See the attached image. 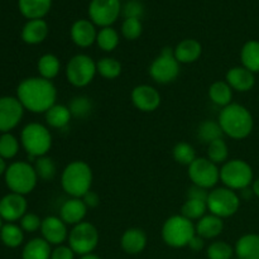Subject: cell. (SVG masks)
Instances as JSON below:
<instances>
[{"label":"cell","mask_w":259,"mask_h":259,"mask_svg":"<svg viewBox=\"0 0 259 259\" xmlns=\"http://www.w3.org/2000/svg\"><path fill=\"white\" fill-rule=\"evenodd\" d=\"M19 10L25 18L43 19L52 7V0H19Z\"/></svg>","instance_id":"d4e9b609"},{"label":"cell","mask_w":259,"mask_h":259,"mask_svg":"<svg viewBox=\"0 0 259 259\" xmlns=\"http://www.w3.org/2000/svg\"><path fill=\"white\" fill-rule=\"evenodd\" d=\"M37 67L40 77L52 81V78L57 77V75L60 73L61 62L56 55L46 53L38 60Z\"/></svg>","instance_id":"4dcf8cb0"},{"label":"cell","mask_w":259,"mask_h":259,"mask_svg":"<svg viewBox=\"0 0 259 259\" xmlns=\"http://www.w3.org/2000/svg\"><path fill=\"white\" fill-rule=\"evenodd\" d=\"M149 75L156 82L162 85L174 82L179 77L180 62L175 57L174 48L166 47L162 50L161 55L154 58L149 66Z\"/></svg>","instance_id":"8fae6325"},{"label":"cell","mask_w":259,"mask_h":259,"mask_svg":"<svg viewBox=\"0 0 259 259\" xmlns=\"http://www.w3.org/2000/svg\"><path fill=\"white\" fill-rule=\"evenodd\" d=\"M209 98L214 104L225 108L233 103V89L227 81H215L209 88Z\"/></svg>","instance_id":"f546056e"},{"label":"cell","mask_w":259,"mask_h":259,"mask_svg":"<svg viewBox=\"0 0 259 259\" xmlns=\"http://www.w3.org/2000/svg\"><path fill=\"white\" fill-rule=\"evenodd\" d=\"M218 121L222 126L223 133L237 141L249 137L254 128V120L250 111L237 103H232L223 108Z\"/></svg>","instance_id":"7a4b0ae2"},{"label":"cell","mask_w":259,"mask_h":259,"mask_svg":"<svg viewBox=\"0 0 259 259\" xmlns=\"http://www.w3.org/2000/svg\"><path fill=\"white\" fill-rule=\"evenodd\" d=\"M206 211H207L206 201H202V200H196V199H187L181 207L182 217L191 220V222H194V220H200L202 217L206 215Z\"/></svg>","instance_id":"e575fe53"},{"label":"cell","mask_w":259,"mask_h":259,"mask_svg":"<svg viewBox=\"0 0 259 259\" xmlns=\"http://www.w3.org/2000/svg\"><path fill=\"white\" fill-rule=\"evenodd\" d=\"M223 134L224 133H223L219 121L207 119V120L200 123V125L197 126V138L205 144H210L211 142L217 141V139L223 138Z\"/></svg>","instance_id":"1f68e13d"},{"label":"cell","mask_w":259,"mask_h":259,"mask_svg":"<svg viewBox=\"0 0 259 259\" xmlns=\"http://www.w3.org/2000/svg\"><path fill=\"white\" fill-rule=\"evenodd\" d=\"M27 200L23 195L12 194L7 195L0 200V218L12 223L20 220L27 214Z\"/></svg>","instance_id":"e0dca14e"},{"label":"cell","mask_w":259,"mask_h":259,"mask_svg":"<svg viewBox=\"0 0 259 259\" xmlns=\"http://www.w3.org/2000/svg\"><path fill=\"white\" fill-rule=\"evenodd\" d=\"M34 169L38 179H40L42 181H52L57 175V167H56L55 161L47 156L35 158Z\"/></svg>","instance_id":"8d00e7d4"},{"label":"cell","mask_w":259,"mask_h":259,"mask_svg":"<svg viewBox=\"0 0 259 259\" xmlns=\"http://www.w3.org/2000/svg\"><path fill=\"white\" fill-rule=\"evenodd\" d=\"M206 205L210 214L225 219L237 214L240 207V197L234 190L217 187L209 192Z\"/></svg>","instance_id":"ba28073f"},{"label":"cell","mask_w":259,"mask_h":259,"mask_svg":"<svg viewBox=\"0 0 259 259\" xmlns=\"http://www.w3.org/2000/svg\"><path fill=\"white\" fill-rule=\"evenodd\" d=\"M68 109L71 111V115L75 116V118H86L93 110V101L88 96H76L71 100Z\"/></svg>","instance_id":"ab89813d"},{"label":"cell","mask_w":259,"mask_h":259,"mask_svg":"<svg viewBox=\"0 0 259 259\" xmlns=\"http://www.w3.org/2000/svg\"><path fill=\"white\" fill-rule=\"evenodd\" d=\"M7 171V166H5V161L3 157H0V175H3Z\"/></svg>","instance_id":"816d5d0a"},{"label":"cell","mask_w":259,"mask_h":259,"mask_svg":"<svg viewBox=\"0 0 259 259\" xmlns=\"http://www.w3.org/2000/svg\"><path fill=\"white\" fill-rule=\"evenodd\" d=\"M82 200H83V202H85V205L89 207V209H94V207H98L99 204H100V196H99L96 192L91 191V190L88 192V194L83 195Z\"/></svg>","instance_id":"c3c4849f"},{"label":"cell","mask_w":259,"mask_h":259,"mask_svg":"<svg viewBox=\"0 0 259 259\" xmlns=\"http://www.w3.org/2000/svg\"><path fill=\"white\" fill-rule=\"evenodd\" d=\"M18 151H19V143L13 134L4 133L0 137V157L4 159L13 158L17 156Z\"/></svg>","instance_id":"b9f144b4"},{"label":"cell","mask_w":259,"mask_h":259,"mask_svg":"<svg viewBox=\"0 0 259 259\" xmlns=\"http://www.w3.org/2000/svg\"><path fill=\"white\" fill-rule=\"evenodd\" d=\"M253 168L248 162L243 159H230L220 168V181L230 190L248 189L254 181Z\"/></svg>","instance_id":"8992f818"},{"label":"cell","mask_w":259,"mask_h":259,"mask_svg":"<svg viewBox=\"0 0 259 259\" xmlns=\"http://www.w3.org/2000/svg\"><path fill=\"white\" fill-rule=\"evenodd\" d=\"M96 43L100 50L105 52H113L119 46V33L113 27L101 28L98 32Z\"/></svg>","instance_id":"d590c367"},{"label":"cell","mask_w":259,"mask_h":259,"mask_svg":"<svg viewBox=\"0 0 259 259\" xmlns=\"http://www.w3.org/2000/svg\"><path fill=\"white\" fill-rule=\"evenodd\" d=\"M195 229H196V234L200 235L202 239H212L223 233L224 222L222 218L217 217V215H205L201 219L197 220Z\"/></svg>","instance_id":"cb8c5ba5"},{"label":"cell","mask_w":259,"mask_h":259,"mask_svg":"<svg viewBox=\"0 0 259 259\" xmlns=\"http://www.w3.org/2000/svg\"><path fill=\"white\" fill-rule=\"evenodd\" d=\"M96 70L101 77L114 80L121 73V63L114 57H104L96 62Z\"/></svg>","instance_id":"836d02e7"},{"label":"cell","mask_w":259,"mask_h":259,"mask_svg":"<svg viewBox=\"0 0 259 259\" xmlns=\"http://www.w3.org/2000/svg\"><path fill=\"white\" fill-rule=\"evenodd\" d=\"M0 238L7 247L17 248L23 243L24 234H23L22 228L13 223H8V224L3 225L2 230H0Z\"/></svg>","instance_id":"d6a6232c"},{"label":"cell","mask_w":259,"mask_h":259,"mask_svg":"<svg viewBox=\"0 0 259 259\" xmlns=\"http://www.w3.org/2000/svg\"><path fill=\"white\" fill-rule=\"evenodd\" d=\"M120 245L128 254H139L147 245L146 233L139 228H129L121 235Z\"/></svg>","instance_id":"7402d4cb"},{"label":"cell","mask_w":259,"mask_h":259,"mask_svg":"<svg viewBox=\"0 0 259 259\" xmlns=\"http://www.w3.org/2000/svg\"><path fill=\"white\" fill-rule=\"evenodd\" d=\"M70 34L72 42L81 48H88L93 46L98 37L95 24L89 19L76 20L71 27Z\"/></svg>","instance_id":"ac0fdd59"},{"label":"cell","mask_w":259,"mask_h":259,"mask_svg":"<svg viewBox=\"0 0 259 259\" xmlns=\"http://www.w3.org/2000/svg\"><path fill=\"white\" fill-rule=\"evenodd\" d=\"M240 60L243 67L248 68L253 73L259 72V40L252 39L244 43L240 51Z\"/></svg>","instance_id":"f1b7e54d"},{"label":"cell","mask_w":259,"mask_h":259,"mask_svg":"<svg viewBox=\"0 0 259 259\" xmlns=\"http://www.w3.org/2000/svg\"><path fill=\"white\" fill-rule=\"evenodd\" d=\"M88 209L89 207L86 206L82 199L71 197V199L66 200L61 206L60 218L67 225L75 227V225L83 222L86 214H88Z\"/></svg>","instance_id":"ffe728a7"},{"label":"cell","mask_w":259,"mask_h":259,"mask_svg":"<svg viewBox=\"0 0 259 259\" xmlns=\"http://www.w3.org/2000/svg\"><path fill=\"white\" fill-rule=\"evenodd\" d=\"M2 228H3V225H2V218H0V230H2Z\"/></svg>","instance_id":"db71d44e"},{"label":"cell","mask_w":259,"mask_h":259,"mask_svg":"<svg viewBox=\"0 0 259 259\" xmlns=\"http://www.w3.org/2000/svg\"><path fill=\"white\" fill-rule=\"evenodd\" d=\"M207 196H209V192L207 190L201 189L199 186H192L190 187L189 191H187V199H196V200H202V201H207Z\"/></svg>","instance_id":"7dc6e473"},{"label":"cell","mask_w":259,"mask_h":259,"mask_svg":"<svg viewBox=\"0 0 259 259\" xmlns=\"http://www.w3.org/2000/svg\"><path fill=\"white\" fill-rule=\"evenodd\" d=\"M66 78L75 88H85L93 82L98 73L96 62L88 55H76L70 58L65 68Z\"/></svg>","instance_id":"9c48e42d"},{"label":"cell","mask_w":259,"mask_h":259,"mask_svg":"<svg viewBox=\"0 0 259 259\" xmlns=\"http://www.w3.org/2000/svg\"><path fill=\"white\" fill-rule=\"evenodd\" d=\"M17 98L23 108L40 114L50 110L57 100V89L51 80L29 77L23 80L17 89Z\"/></svg>","instance_id":"6da1fadb"},{"label":"cell","mask_w":259,"mask_h":259,"mask_svg":"<svg viewBox=\"0 0 259 259\" xmlns=\"http://www.w3.org/2000/svg\"><path fill=\"white\" fill-rule=\"evenodd\" d=\"M80 259H100L98 257V255L93 254V253H90V254H86V255H82Z\"/></svg>","instance_id":"f5cc1de1"},{"label":"cell","mask_w":259,"mask_h":259,"mask_svg":"<svg viewBox=\"0 0 259 259\" xmlns=\"http://www.w3.org/2000/svg\"><path fill=\"white\" fill-rule=\"evenodd\" d=\"M63 191L71 197L82 199L93 185V169L86 162L73 161L63 168L61 175Z\"/></svg>","instance_id":"3957f363"},{"label":"cell","mask_w":259,"mask_h":259,"mask_svg":"<svg viewBox=\"0 0 259 259\" xmlns=\"http://www.w3.org/2000/svg\"><path fill=\"white\" fill-rule=\"evenodd\" d=\"M142 32H143V25H142L141 19L137 18H128L124 19L123 24H121V34L125 39L128 40H136L141 37Z\"/></svg>","instance_id":"7bdbcfd3"},{"label":"cell","mask_w":259,"mask_h":259,"mask_svg":"<svg viewBox=\"0 0 259 259\" xmlns=\"http://www.w3.org/2000/svg\"><path fill=\"white\" fill-rule=\"evenodd\" d=\"M51 244L43 238H34L25 244L22 259H51Z\"/></svg>","instance_id":"83f0119b"},{"label":"cell","mask_w":259,"mask_h":259,"mask_svg":"<svg viewBox=\"0 0 259 259\" xmlns=\"http://www.w3.org/2000/svg\"><path fill=\"white\" fill-rule=\"evenodd\" d=\"M132 103L143 113H152L161 105V94L151 85H138L132 91Z\"/></svg>","instance_id":"9a60e30c"},{"label":"cell","mask_w":259,"mask_h":259,"mask_svg":"<svg viewBox=\"0 0 259 259\" xmlns=\"http://www.w3.org/2000/svg\"><path fill=\"white\" fill-rule=\"evenodd\" d=\"M121 13L125 17V19H128V18L141 19L142 15L144 14V8L139 3V0H131V2L125 3V5L121 8Z\"/></svg>","instance_id":"f6af8a7d"},{"label":"cell","mask_w":259,"mask_h":259,"mask_svg":"<svg viewBox=\"0 0 259 259\" xmlns=\"http://www.w3.org/2000/svg\"><path fill=\"white\" fill-rule=\"evenodd\" d=\"M40 225H42V219L33 212H27L20 219V228L27 233L37 232L38 229H40Z\"/></svg>","instance_id":"ee69618b"},{"label":"cell","mask_w":259,"mask_h":259,"mask_svg":"<svg viewBox=\"0 0 259 259\" xmlns=\"http://www.w3.org/2000/svg\"><path fill=\"white\" fill-rule=\"evenodd\" d=\"M48 24L43 19L28 20L22 29V39L28 45H39L47 38Z\"/></svg>","instance_id":"603a6c76"},{"label":"cell","mask_w":259,"mask_h":259,"mask_svg":"<svg viewBox=\"0 0 259 259\" xmlns=\"http://www.w3.org/2000/svg\"><path fill=\"white\" fill-rule=\"evenodd\" d=\"M75 252L70 248V245H57L52 250L51 259H73Z\"/></svg>","instance_id":"bcb514c9"},{"label":"cell","mask_w":259,"mask_h":259,"mask_svg":"<svg viewBox=\"0 0 259 259\" xmlns=\"http://www.w3.org/2000/svg\"><path fill=\"white\" fill-rule=\"evenodd\" d=\"M121 13L120 0H91L89 17L95 25L101 28L111 27Z\"/></svg>","instance_id":"4fadbf2b"},{"label":"cell","mask_w":259,"mask_h":259,"mask_svg":"<svg viewBox=\"0 0 259 259\" xmlns=\"http://www.w3.org/2000/svg\"><path fill=\"white\" fill-rule=\"evenodd\" d=\"M225 81L229 83L233 90L238 93H247L250 91L255 85V76L252 71L243 66H235L227 72Z\"/></svg>","instance_id":"d6986e66"},{"label":"cell","mask_w":259,"mask_h":259,"mask_svg":"<svg viewBox=\"0 0 259 259\" xmlns=\"http://www.w3.org/2000/svg\"><path fill=\"white\" fill-rule=\"evenodd\" d=\"M162 239L172 248H184L189 245L196 235V229L191 220L185 217L174 215L164 222L162 227Z\"/></svg>","instance_id":"5b68a950"},{"label":"cell","mask_w":259,"mask_h":259,"mask_svg":"<svg viewBox=\"0 0 259 259\" xmlns=\"http://www.w3.org/2000/svg\"><path fill=\"white\" fill-rule=\"evenodd\" d=\"M46 123L55 129H63L70 124L71 111L68 106L62 105V104H55L50 110L45 113Z\"/></svg>","instance_id":"4316f807"},{"label":"cell","mask_w":259,"mask_h":259,"mask_svg":"<svg viewBox=\"0 0 259 259\" xmlns=\"http://www.w3.org/2000/svg\"><path fill=\"white\" fill-rule=\"evenodd\" d=\"M235 254L239 259H259V234H245L235 244Z\"/></svg>","instance_id":"484cf974"},{"label":"cell","mask_w":259,"mask_h":259,"mask_svg":"<svg viewBox=\"0 0 259 259\" xmlns=\"http://www.w3.org/2000/svg\"><path fill=\"white\" fill-rule=\"evenodd\" d=\"M234 254V249L227 242H218L211 243L206 249V255L209 259H232Z\"/></svg>","instance_id":"60d3db41"},{"label":"cell","mask_w":259,"mask_h":259,"mask_svg":"<svg viewBox=\"0 0 259 259\" xmlns=\"http://www.w3.org/2000/svg\"><path fill=\"white\" fill-rule=\"evenodd\" d=\"M24 113L22 103L18 98H0V132L8 133L20 123Z\"/></svg>","instance_id":"5bb4252c"},{"label":"cell","mask_w":259,"mask_h":259,"mask_svg":"<svg viewBox=\"0 0 259 259\" xmlns=\"http://www.w3.org/2000/svg\"><path fill=\"white\" fill-rule=\"evenodd\" d=\"M172 156H174L175 161L180 164H184V166L189 167L196 157V152L195 148L191 144L186 143V142H180L176 146L174 147V151H172Z\"/></svg>","instance_id":"f35d334b"},{"label":"cell","mask_w":259,"mask_h":259,"mask_svg":"<svg viewBox=\"0 0 259 259\" xmlns=\"http://www.w3.org/2000/svg\"><path fill=\"white\" fill-rule=\"evenodd\" d=\"M229 157V148L223 138L207 144V158L215 164H224Z\"/></svg>","instance_id":"74e56055"},{"label":"cell","mask_w":259,"mask_h":259,"mask_svg":"<svg viewBox=\"0 0 259 259\" xmlns=\"http://www.w3.org/2000/svg\"><path fill=\"white\" fill-rule=\"evenodd\" d=\"M175 57L180 63H194L201 57L202 46L201 43L194 38H186L181 40L176 47L174 48Z\"/></svg>","instance_id":"44dd1931"},{"label":"cell","mask_w":259,"mask_h":259,"mask_svg":"<svg viewBox=\"0 0 259 259\" xmlns=\"http://www.w3.org/2000/svg\"><path fill=\"white\" fill-rule=\"evenodd\" d=\"M252 191H253V194H254L255 196H257L258 199H259V179L254 180V181H253Z\"/></svg>","instance_id":"f907efd6"},{"label":"cell","mask_w":259,"mask_h":259,"mask_svg":"<svg viewBox=\"0 0 259 259\" xmlns=\"http://www.w3.org/2000/svg\"><path fill=\"white\" fill-rule=\"evenodd\" d=\"M204 240L205 239H202V238L200 237V235L196 234L194 238H192L191 242L189 243V245H187V247L191 248V249L194 250V252H200V250H201L202 248H204V245H205Z\"/></svg>","instance_id":"681fc988"},{"label":"cell","mask_w":259,"mask_h":259,"mask_svg":"<svg viewBox=\"0 0 259 259\" xmlns=\"http://www.w3.org/2000/svg\"><path fill=\"white\" fill-rule=\"evenodd\" d=\"M40 233L43 239L51 245H62L68 239L67 224L60 217H47L42 220Z\"/></svg>","instance_id":"2e32d148"},{"label":"cell","mask_w":259,"mask_h":259,"mask_svg":"<svg viewBox=\"0 0 259 259\" xmlns=\"http://www.w3.org/2000/svg\"><path fill=\"white\" fill-rule=\"evenodd\" d=\"M99 239H100V235L95 225L82 222L71 229L67 240L68 245L75 252V254H80L82 257L95 250L99 244Z\"/></svg>","instance_id":"30bf717a"},{"label":"cell","mask_w":259,"mask_h":259,"mask_svg":"<svg viewBox=\"0 0 259 259\" xmlns=\"http://www.w3.org/2000/svg\"><path fill=\"white\" fill-rule=\"evenodd\" d=\"M187 174L195 186L205 190L214 189L220 181V168L218 164L212 163L207 157L206 158L200 157L195 159L189 166Z\"/></svg>","instance_id":"7c38bea8"},{"label":"cell","mask_w":259,"mask_h":259,"mask_svg":"<svg viewBox=\"0 0 259 259\" xmlns=\"http://www.w3.org/2000/svg\"><path fill=\"white\" fill-rule=\"evenodd\" d=\"M38 176L34 166L27 162H14L5 171V182L14 194L27 195L34 190Z\"/></svg>","instance_id":"52a82bcc"},{"label":"cell","mask_w":259,"mask_h":259,"mask_svg":"<svg viewBox=\"0 0 259 259\" xmlns=\"http://www.w3.org/2000/svg\"><path fill=\"white\" fill-rule=\"evenodd\" d=\"M23 147L30 159L47 156L52 147V134L47 126L39 123H30L24 126L20 136Z\"/></svg>","instance_id":"277c9868"}]
</instances>
